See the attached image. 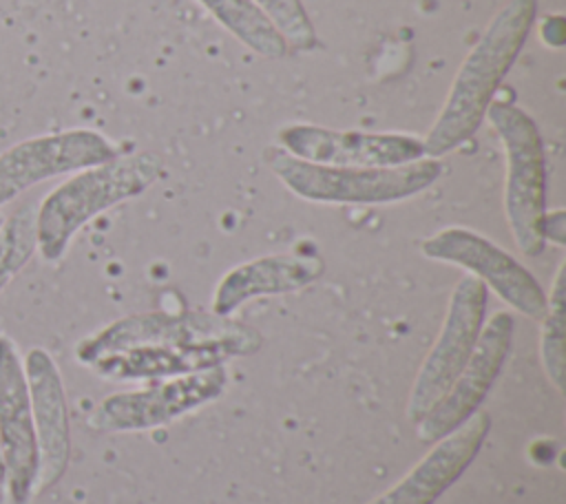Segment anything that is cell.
Returning a JSON list of instances; mask_svg holds the SVG:
<instances>
[{
	"label": "cell",
	"mask_w": 566,
	"mask_h": 504,
	"mask_svg": "<svg viewBox=\"0 0 566 504\" xmlns=\"http://www.w3.org/2000/svg\"><path fill=\"white\" fill-rule=\"evenodd\" d=\"M535 15L537 0H511L493 15L462 60L442 111L422 139L427 157H444L478 133L502 80L528 40Z\"/></svg>",
	"instance_id": "obj_1"
},
{
	"label": "cell",
	"mask_w": 566,
	"mask_h": 504,
	"mask_svg": "<svg viewBox=\"0 0 566 504\" xmlns=\"http://www.w3.org/2000/svg\"><path fill=\"white\" fill-rule=\"evenodd\" d=\"M164 172L159 155L142 150L117 155L104 164L73 172L35 208L38 252L44 261H60L73 237L104 210L139 197Z\"/></svg>",
	"instance_id": "obj_2"
},
{
	"label": "cell",
	"mask_w": 566,
	"mask_h": 504,
	"mask_svg": "<svg viewBox=\"0 0 566 504\" xmlns=\"http://www.w3.org/2000/svg\"><path fill=\"white\" fill-rule=\"evenodd\" d=\"M497 133L504 157V214L517 250L524 256L542 254L546 219V150L535 119L517 104L493 99L486 117Z\"/></svg>",
	"instance_id": "obj_3"
},
{
	"label": "cell",
	"mask_w": 566,
	"mask_h": 504,
	"mask_svg": "<svg viewBox=\"0 0 566 504\" xmlns=\"http://www.w3.org/2000/svg\"><path fill=\"white\" fill-rule=\"evenodd\" d=\"M268 164L296 197L318 203H394L420 195L442 175V164L433 157L402 166L358 168L312 164L285 150H268Z\"/></svg>",
	"instance_id": "obj_4"
},
{
	"label": "cell",
	"mask_w": 566,
	"mask_h": 504,
	"mask_svg": "<svg viewBox=\"0 0 566 504\" xmlns=\"http://www.w3.org/2000/svg\"><path fill=\"white\" fill-rule=\"evenodd\" d=\"M261 343V336L228 316H208V314H137L119 318L97 334L77 343L75 356L82 365L93 360L119 354L135 347L153 349H219L228 356L252 354Z\"/></svg>",
	"instance_id": "obj_5"
},
{
	"label": "cell",
	"mask_w": 566,
	"mask_h": 504,
	"mask_svg": "<svg viewBox=\"0 0 566 504\" xmlns=\"http://www.w3.org/2000/svg\"><path fill=\"white\" fill-rule=\"evenodd\" d=\"M486 301L489 287L475 276H464L453 287L442 329L409 393L407 416L411 422H418L447 393L471 358L484 325Z\"/></svg>",
	"instance_id": "obj_6"
},
{
	"label": "cell",
	"mask_w": 566,
	"mask_h": 504,
	"mask_svg": "<svg viewBox=\"0 0 566 504\" xmlns=\"http://www.w3.org/2000/svg\"><path fill=\"white\" fill-rule=\"evenodd\" d=\"M431 261L451 263L471 272L486 287H491L506 305L528 318L546 314V292L537 279L509 252L469 228H444L420 245Z\"/></svg>",
	"instance_id": "obj_7"
},
{
	"label": "cell",
	"mask_w": 566,
	"mask_h": 504,
	"mask_svg": "<svg viewBox=\"0 0 566 504\" xmlns=\"http://www.w3.org/2000/svg\"><path fill=\"white\" fill-rule=\"evenodd\" d=\"M117 155V146L93 128H69L22 139L0 153V208L46 179L73 175Z\"/></svg>",
	"instance_id": "obj_8"
},
{
	"label": "cell",
	"mask_w": 566,
	"mask_h": 504,
	"mask_svg": "<svg viewBox=\"0 0 566 504\" xmlns=\"http://www.w3.org/2000/svg\"><path fill=\"white\" fill-rule=\"evenodd\" d=\"M515 321L509 312H497L482 325L475 349L447 393L416 422L418 440L433 444L462 427L482 405L495 385L513 347Z\"/></svg>",
	"instance_id": "obj_9"
},
{
	"label": "cell",
	"mask_w": 566,
	"mask_h": 504,
	"mask_svg": "<svg viewBox=\"0 0 566 504\" xmlns=\"http://www.w3.org/2000/svg\"><path fill=\"white\" fill-rule=\"evenodd\" d=\"M0 451L9 500L29 504L38 484L40 453L24 363L7 334H0Z\"/></svg>",
	"instance_id": "obj_10"
},
{
	"label": "cell",
	"mask_w": 566,
	"mask_h": 504,
	"mask_svg": "<svg viewBox=\"0 0 566 504\" xmlns=\"http://www.w3.org/2000/svg\"><path fill=\"white\" fill-rule=\"evenodd\" d=\"M223 367L190 371L188 376L177 380L104 398L91 413L88 424L95 431L150 429L214 400L223 391Z\"/></svg>",
	"instance_id": "obj_11"
},
{
	"label": "cell",
	"mask_w": 566,
	"mask_h": 504,
	"mask_svg": "<svg viewBox=\"0 0 566 504\" xmlns=\"http://www.w3.org/2000/svg\"><path fill=\"white\" fill-rule=\"evenodd\" d=\"M279 141L287 155L325 166L385 168L427 157L422 139L407 133H363L290 124L279 130Z\"/></svg>",
	"instance_id": "obj_12"
},
{
	"label": "cell",
	"mask_w": 566,
	"mask_h": 504,
	"mask_svg": "<svg viewBox=\"0 0 566 504\" xmlns=\"http://www.w3.org/2000/svg\"><path fill=\"white\" fill-rule=\"evenodd\" d=\"M22 363L40 453V473L35 484L38 493L53 486L64 475L71 460V427L64 382L51 354L42 347H31Z\"/></svg>",
	"instance_id": "obj_13"
},
{
	"label": "cell",
	"mask_w": 566,
	"mask_h": 504,
	"mask_svg": "<svg viewBox=\"0 0 566 504\" xmlns=\"http://www.w3.org/2000/svg\"><path fill=\"white\" fill-rule=\"evenodd\" d=\"M489 429V413L475 411L453 433L433 442L431 451L400 482L369 504H433L475 460Z\"/></svg>",
	"instance_id": "obj_14"
},
{
	"label": "cell",
	"mask_w": 566,
	"mask_h": 504,
	"mask_svg": "<svg viewBox=\"0 0 566 504\" xmlns=\"http://www.w3.org/2000/svg\"><path fill=\"white\" fill-rule=\"evenodd\" d=\"M323 267L318 254H270L241 263L219 281L212 312L217 316H230L250 298L301 290L314 283L323 274Z\"/></svg>",
	"instance_id": "obj_15"
},
{
	"label": "cell",
	"mask_w": 566,
	"mask_h": 504,
	"mask_svg": "<svg viewBox=\"0 0 566 504\" xmlns=\"http://www.w3.org/2000/svg\"><path fill=\"white\" fill-rule=\"evenodd\" d=\"M212 18L256 55L276 60L287 53V42L252 0H199Z\"/></svg>",
	"instance_id": "obj_16"
},
{
	"label": "cell",
	"mask_w": 566,
	"mask_h": 504,
	"mask_svg": "<svg viewBox=\"0 0 566 504\" xmlns=\"http://www.w3.org/2000/svg\"><path fill=\"white\" fill-rule=\"evenodd\" d=\"M35 208L20 206L11 217H4L0 228V292L18 276L38 250Z\"/></svg>",
	"instance_id": "obj_17"
},
{
	"label": "cell",
	"mask_w": 566,
	"mask_h": 504,
	"mask_svg": "<svg viewBox=\"0 0 566 504\" xmlns=\"http://www.w3.org/2000/svg\"><path fill=\"white\" fill-rule=\"evenodd\" d=\"M542 316V363L551 382L564 389V263L559 265Z\"/></svg>",
	"instance_id": "obj_18"
},
{
	"label": "cell",
	"mask_w": 566,
	"mask_h": 504,
	"mask_svg": "<svg viewBox=\"0 0 566 504\" xmlns=\"http://www.w3.org/2000/svg\"><path fill=\"white\" fill-rule=\"evenodd\" d=\"M279 29L287 46L296 51H312L318 44V35L301 0H252Z\"/></svg>",
	"instance_id": "obj_19"
},
{
	"label": "cell",
	"mask_w": 566,
	"mask_h": 504,
	"mask_svg": "<svg viewBox=\"0 0 566 504\" xmlns=\"http://www.w3.org/2000/svg\"><path fill=\"white\" fill-rule=\"evenodd\" d=\"M544 239H546V241H553L555 245H564V239H566V219H564V210L546 212V219H544Z\"/></svg>",
	"instance_id": "obj_20"
},
{
	"label": "cell",
	"mask_w": 566,
	"mask_h": 504,
	"mask_svg": "<svg viewBox=\"0 0 566 504\" xmlns=\"http://www.w3.org/2000/svg\"><path fill=\"white\" fill-rule=\"evenodd\" d=\"M4 477H7V473H4V460H2V451H0V486H4Z\"/></svg>",
	"instance_id": "obj_21"
},
{
	"label": "cell",
	"mask_w": 566,
	"mask_h": 504,
	"mask_svg": "<svg viewBox=\"0 0 566 504\" xmlns=\"http://www.w3.org/2000/svg\"><path fill=\"white\" fill-rule=\"evenodd\" d=\"M2 221H4V217H2V214H0V228H2Z\"/></svg>",
	"instance_id": "obj_22"
}]
</instances>
